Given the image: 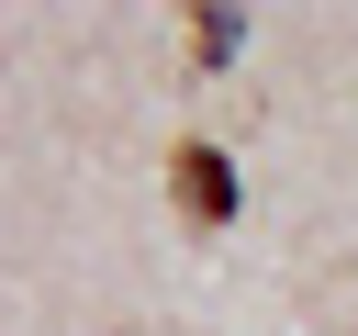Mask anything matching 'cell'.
<instances>
[{
    "label": "cell",
    "instance_id": "obj_1",
    "mask_svg": "<svg viewBox=\"0 0 358 336\" xmlns=\"http://www.w3.org/2000/svg\"><path fill=\"white\" fill-rule=\"evenodd\" d=\"M168 179H179V213H190V224H235V168H224V146H179Z\"/></svg>",
    "mask_w": 358,
    "mask_h": 336
},
{
    "label": "cell",
    "instance_id": "obj_2",
    "mask_svg": "<svg viewBox=\"0 0 358 336\" xmlns=\"http://www.w3.org/2000/svg\"><path fill=\"white\" fill-rule=\"evenodd\" d=\"M190 45H201V56H213V67H224V56H235V45H246V11H201V22H190Z\"/></svg>",
    "mask_w": 358,
    "mask_h": 336
}]
</instances>
